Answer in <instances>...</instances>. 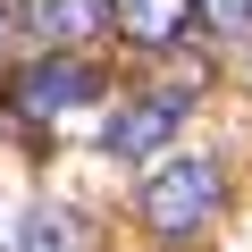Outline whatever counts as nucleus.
I'll return each instance as SVG.
<instances>
[{"instance_id": "obj_8", "label": "nucleus", "mask_w": 252, "mask_h": 252, "mask_svg": "<svg viewBox=\"0 0 252 252\" xmlns=\"http://www.w3.org/2000/svg\"><path fill=\"white\" fill-rule=\"evenodd\" d=\"M0 42H9V9H0Z\"/></svg>"}, {"instance_id": "obj_1", "label": "nucleus", "mask_w": 252, "mask_h": 252, "mask_svg": "<svg viewBox=\"0 0 252 252\" xmlns=\"http://www.w3.org/2000/svg\"><path fill=\"white\" fill-rule=\"evenodd\" d=\"M143 227L160 235V244H202L210 227H219V210H227V185H219V168L210 160H160L152 177H143Z\"/></svg>"}, {"instance_id": "obj_7", "label": "nucleus", "mask_w": 252, "mask_h": 252, "mask_svg": "<svg viewBox=\"0 0 252 252\" xmlns=\"http://www.w3.org/2000/svg\"><path fill=\"white\" fill-rule=\"evenodd\" d=\"M193 26H210V34H252V0H193Z\"/></svg>"}, {"instance_id": "obj_2", "label": "nucleus", "mask_w": 252, "mask_h": 252, "mask_svg": "<svg viewBox=\"0 0 252 252\" xmlns=\"http://www.w3.org/2000/svg\"><path fill=\"white\" fill-rule=\"evenodd\" d=\"M93 93H101V76H93L84 59H67V51L9 76V109H17V118H59V109H76V101H93Z\"/></svg>"}, {"instance_id": "obj_4", "label": "nucleus", "mask_w": 252, "mask_h": 252, "mask_svg": "<svg viewBox=\"0 0 252 252\" xmlns=\"http://www.w3.org/2000/svg\"><path fill=\"white\" fill-rule=\"evenodd\" d=\"M101 26L135 51H177L193 34V0H101Z\"/></svg>"}, {"instance_id": "obj_3", "label": "nucleus", "mask_w": 252, "mask_h": 252, "mask_svg": "<svg viewBox=\"0 0 252 252\" xmlns=\"http://www.w3.org/2000/svg\"><path fill=\"white\" fill-rule=\"evenodd\" d=\"M185 93H135V101H126V109H109V126H101V143L118 152V160H152L168 135H177V126H185Z\"/></svg>"}, {"instance_id": "obj_6", "label": "nucleus", "mask_w": 252, "mask_h": 252, "mask_svg": "<svg viewBox=\"0 0 252 252\" xmlns=\"http://www.w3.org/2000/svg\"><path fill=\"white\" fill-rule=\"evenodd\" d=\"M34 34H42L51 51L93 42V34H101V0H34Z\"/></svg>"}, {"instance_id": "obj_5", "label": "nucleus", "mask_w": 252, "mask_h": 252, "mask_svg": "<svg viewBox=\"0 0 252 252\" xmlns=\"http://www.w3.org/2000/svg\"><path fill=\"white\" fill-rule=\"evenodd\" d=\"M17 252H93V227L67 202H34L26 227H17Z\"/></svg>"}]
</instances>
